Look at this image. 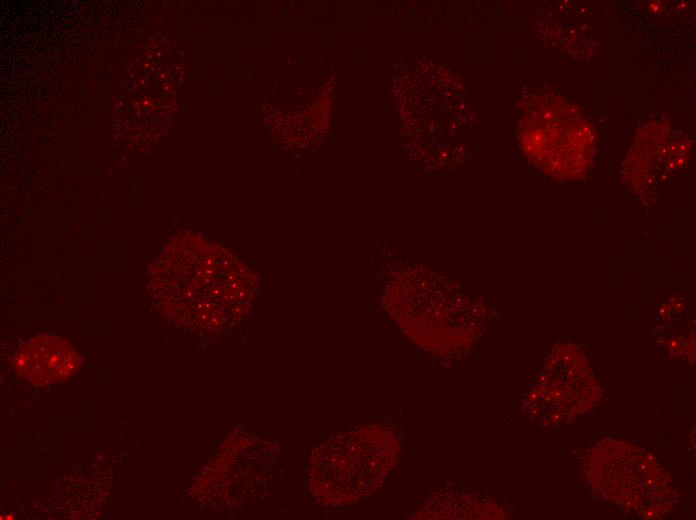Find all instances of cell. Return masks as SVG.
Returning <instances> with one entry per match:
<instances>
[{
    "label": "cell",
    "instance_id": "6da1fadb",
    "mask_svg": "<svg viewBox=\"0 0 696 520\" xmlns=\"http://www.w3.org/2000/svg\"><path fill=\"white\" fill-rule=\"evenodd\" d=\"M155 298L188 323L215 327L238 316L253 295V273L223 247L197 236L167 244L149 270Z\"/></svg>",
    "mask_w": 696,
    "mask_h": 520
},
{
    "label": "cell",
    "instance_id": "7a4b0ae2",
    "mask_svg": "<svg viewBox=\"0 0 696 520\" xmlns=\"http://www.w3.org/2000/svg\"><path fill=\"white\" fill-rule=\"evenodd\" d=\"M16 371L35 385L65 381L79 368L78 352L65 340L49 334L23 343L15 353Z\"/></svg>",
    "mask_w": 696,
    "mask_h": 520
}]
</instances>
